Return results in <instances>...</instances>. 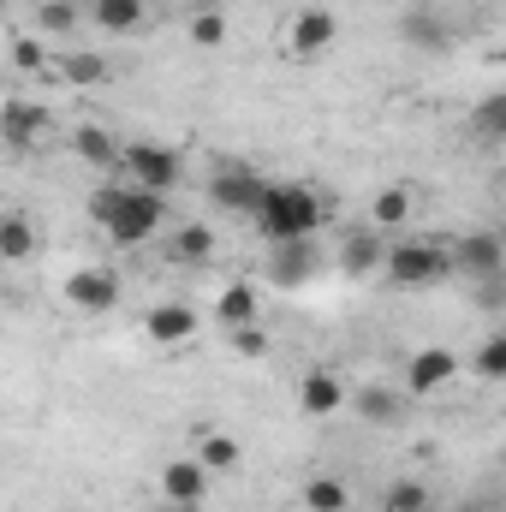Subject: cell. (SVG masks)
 Listing matches in <instances>:
<instances>
[{
  "label": "cell",
  "instance_id": "ac0fdd59",
  "mask_svg": "<svg viewBox=\"0 0 506 512\" xmlns=\"http://www.w3.org/2000/svg\"><path fill=\"white\" fill-rule=\"evenodd\" d=\"M310 274H316L310 239H292V245H280V256L268 262V280H274V286H304Z\"/></svg>",
  "mask_w": 506,
  "mask_h": 512
},
{
  "label": "cell",
  "instance_id": "8fae6325",
  "mask_svg": "<svg viewBox=\"0 0 506 512\" xmlns=\"http://www.w3.org/2000/svg\"><path fill=\"white\" fill-rule=\"evenodd\" d=\"M447 256H453L459 274H477V280H501L506 274V245L495 233H465L459 245H447Z\"/></svg>",
  "mask_w": 506,
  "mask_h": 512
},
{
  "label": "cell",
  "instance_id": "3957f363",
  "mask_svg": "<svg viewBox=\"0 0 506 512\" xmlns=\"http://www.w3.org/2000/svg\"><path fill=\"white\" fill-rule=\"evenodd\" d=\"M381 274L393 286H435V280L453 274V256H447V245H435V239H405V245H387Z\"/></svg>",
  "mask_w": 506,
  "mask_h": 512
},
{
  "label": "cell",
  "instance_id": "1f68e13d",
  "mask_svg": "<svg viewBox=\"0 0 506 512\" xmlns=\"http://www.w3.org/2000/svg\"><path fill=\"white\" fill-rule=\"evenodd\" d=\"M227 340H233V352H239V358H262V352H268V328H262V322L227 328Z\"/></svg>",
  "mask_w": 506,
  "mask_h": 512
},
{
  "label": "cell",
  "instance_id": "d6a6232c",
  "mask_svg": "<svg viewBox=\"0 0 506 512\" xmlns=\"http://www.w3.org/2000/svg\"><path fill=\"white\" fill-rule=\"evenodd\" d=\"M477 370H483L489 382H501L506 376V334H489V340L477 346Z\"/></svg>",
  "mask_w": 506,
  "mask_h": 512
},
{
  "label": "cell",
  "instance_id": "ba28073f",
  "mask_svg": "<svg viewBox=\"0 0 506 512\" xmlns=\"http://www.w3.org/2000/svg\"><path fill=\"white\" fill-rule=\"evenodd\" d=\"M66 304L84 310V316L114 310L120 304V274L114 268H78V274H66Z\"/></svg>",
  "mask_w": 506,
  "mask_h": 512
},
{
  "label": "cell",
  "instance_id": "7a4b0ae2",
  "mask_svg": "<svg viewBox=\"0 0 506 512\" xmlns=\"http://www.w3.org/2000/svg\"><path fill=\"white\" fill-rule=\"evenodd\" d=\"M251 221L268 245H292V239H316V233H322L328 203H322L310 185H268Z\"/></svg>",
  "mask_w": 506,
  "mask_h": 512
},
{
  "label": "cell",
  "instance_id": "e0dca14e",
  "mask_svg": "<svg viewBox=\"0 0 506 512\" xmlns=\"http://www.w3.org/2000/svg\"><path fill=\"white\" fill-rule=\"evenodd\" d=\"M36 256V227L24 209H0V262H30Z\"/></svg>",
  "mask_w": 506,
  "mask_h": 512
},
{
  "label": "cell",
  "instance_id": "44dd1931",
  "mask_svg": "<svg viewBox=\"0 0 506 512\" xmlns=\"http://www.w3.org/2000/svg\"><path fill=\"white\" fill-rule=\"evenodd\" d=\"M167 256H173V262H209V256H215V227H203V221H179L173 239H167Z\"/></svg>",
  "mask_w": 506,
  "mask_h": 512
},
{
  "label": "cell",
  "instance_id": "484cf974",
  "mask_svg": "<svg viewBox=\"0 0 506 512\" xmlns=\"http://www.w3.org/2000/svg\"><path fill=\"white\" fill-rule=\"evenodd\" d=\"M399 36H405L411 48H447V24H441L435 12H405Z\"/></svg>",
  "mask_w": 506,
  "mask_h": 512
},
{
  "label": "cell",
  "instance_id": "277c9868",
  "mask_svg": "<svg viewBox=\"0 0 506 512\" xmlns=\"http://www.w3.org/2000/svg\"><path fill=\"white\" fill-rule=\"evenodd\" d=\"M120 173H126V185H137V191H161L167 197L185 179V161L173 149H161V143H120Z\"/></svg>",
  "mask_w": 506,
  "mask_h": 512
},
{
  "label": "cell",
  "instance_id": "4dcf8cb0",
  "mask_svg": "<svg viewBox=\"0 0 506 512\" xmlns=\"http://www.w3.org/2000/svg\"><path fill=\"white\" fill-rule=\"evenodd\" d=\"M12 66L18 72H48V42L42 36H18L12 42Z\"/></svg>",
  "mask_w": 506,
  "mask_h": 512
},
{
  "label": "cell",
  "instance_id": "f1b7e54d",
  "mask_svg": "<svg viewBox=\"0 0 506 512\" xmlns=\"http://www.w3.org/2000/svg\"><path fill=\"white\" fill-rule=\"evenodd\" d=\"M191 42H197V48H221V42H227V12H221V6L191 12Z\"/></svg>",
  "mask_w": 506,
  "mask_h": 512
},
{
  "label": "cell",
  "instance_id": "5b68a950",
  "mask_svg": "<svg viewBox=\"0 0 506 512\" xmlns=\"http://www.w3.org/2000/svg\"><path fill=\"white\" fill-rule=\"evenodd\" d=\"M262 191H268V179H262L256 167H245V161H221L215 179H209V197H215V209H227V215H256Z\"/></svg>",
  "mask_w": 506,
  "mask_h": 512
},
{
  "label": "cell",
  "instance_id": "83f0119b",
  "mask_svg": "<svg viewBox=\"0 0 506 512\" xmlns=\"http://www.w3.org/2000/svg\"><path fill=\"white\" fill-rule=\"evenodd\" d=\"M381 507H387V512H429V483H417V477H399V483H387Z\"/></svg>",
  "mask_w": 506,
  "mask_h": 512
},
{
  "label": "cell",
  "instance_id": "7c38bea8",
  "mask_svg": "<svg viewBox=\"0 0 506 512\" xmlns=\"http://www.w3.org/2000/svg\"><path fill=\"white\" fill-rule=\"evenodd\" d=\"M161 495L179 512H197L209 501V471H203L197 459H167V465H161Z\"/></svg>",
  "mask_w": 506,
  "mask_h": 512
},
{
  "label": "cell",
  "instance_id": "9a60e30c",
  "mask_svg": "<svg viewBox=\"0 0 506 512\" xmlns=\"http://www.w3.org/2000/svg\"><path fill=\"white\" fill-rule=\"evenodd\" d=\"M143 18H149V0H90V24L108 30V36L143 30Z\"/></svg>",
  "mask_w": 506,
  "mask_h": 512
},
{
  "label": "cell",
  "instance_id": "4316f807",
  "mask_svg": "<svg viewBox=\"0 0 506 512\" xmlns=\"http://www.w3.org/2000/svg\"><path fill=\"white\" fill-rule=\"evenodd\" d=\"M36 30L42 36H72L78 30V0H42L36 6Z\"/></svg>",
  "mask_w": 506,
  "mask_h": 512
},
{
  "label": "cell",
  "instance_id": "6da1fadb",
  "mask_svg": "<svg viewBox=\"0 0 506 512\" xmlns=\"http://www.w3.org/2000/svg\"><path fill=\"white\" fill-rule=\"evenodd\" d=\"M90 221L120 245V251H137L149 245L161 227H167V197L161 191H137V185H102L90 197Z\"/></svg>",
  "mask_w": 506,
  "mask_h": 512
},
{
  "label": "cell",
  "instance_id": "7402d4cb",
  "mask_svg": "<svg viewBox=\"0 0 506 512\" xmlns=\"http://www.w3.org/2000/svg\"><path fill=\"white\" fill-rule=\"evenodd\" d=\"M108 72H114V66H108L96 48H72V54L60 60V78H66L72 90H96V84H108Z\"/></svg>",
  "mask_w": 506,
  "mask_h": 512
},
{
  "label": "cell",
  "instance_id": "d6986e66",
  "mask_svg": "<svg viewBox=\"0 0 506 512\" xmlns=\"http://www.w3.org/2000/svg\"><path fill=\"white\" fill-rule=\"evenodd\" d=\"M411 209H417V191L411 185H387V191H376V203H370V227L393 233V227L411 221Z\"/></svg>",
  "mask_w": 506,
  "mask_h": 512
},
{
  "label": "cell",
  "instance_id": "52a82bcc",
  "mask_svg": "<svg viewBox=\"0 0 506 512\" xmlns=\"http://www.w3.org/2000/svg\"><path fill=\"white\" fill-rule=\"evenodd\" d=\"M453 376H459V352L423 346V352H411V364H405V399H429V393H441Z\"/></svg>",
  "mask_w": 506,
  "mask_h": 512
},
{
  "label": "cell",
  "instance_id": "9c48e42d",
  "mask_svg": "<svg viewBox=\"0 0 506 512\" xmlns=\"http://www.w3.org/2000/svg\"><path fill=\"white\" fill-rule=\"evenodd\" d=\"M143 340L161 346V352L191 346V340H197V310H191V304H149V316H143Z\"/></svg>",
  "mask_w": 506,
  "mask_h": 512
},
{
  "label": "cell",
  "instance_id": "e575fe53",
  "mask_svg": "<svg viewBox=\"0 0 506 512\" xmlns=\"http://www.w3.org/2000/svg\"><path fill=\"white\" fill-rule=\"evenodd\" d=\"M0 6H6V0H0Z\"/></svg>",
  "mask_w": 506,
  "mask_h": 512
},
{
  "label": "cell",
  "instance_id": "5bb4252c",
  "mask_svg": "<svg viewBox=\"0 0 506 512\" xmlns=\"http://www.w3.org/2000/svg\"><path fill=\"white\" fill-rule=\"evenodd\" d=\"M298 405H304V417H334V411L346 405V382H340L334 370H310V376L298 382Z\"/></svg>",
  "mask_w": 506,
  "mask_h": 512
},
{
  "label": "cell",
  "instance_id": "f546056e",
  "mask_svg": "<svg viewBox=\"0 0 506 512\" xmlns=\"http://www.w3.org/2000/svg\"><path fill=\"white\" fill-rule=\"evenodd\" d=\"M471 126L483 131V137H506V96H501V90L477 102V114H471Z\"/></svg>",
  "mask_w": 506,
  "mask_h": 512
},
{
  "label": "cell",
  "instance_id": "cb8c5ba5",
  "mask_svg": "<svg viewBox=\"0 0 506 512\" xmlns=\"http://www.w3.org/2000/svg\"><path fill=\"white\" fill-rule=\"evenodd\" d=\"M304 512H352V489L340 477H310L304 483Z\"/></svg>",
  "mask_w": 506,
  "mask_h": 512
},
{
  "label": "cell",
  "instance_id": "603a6c76",
  "mask_svg": "<svg viewBox=\"0 0 506 512\" xmlns=\"http://www.w3.org/2000/svg\"><path fill=\"white\" fill-rule=\"evenodd\" d=\"M191 459H197L209 477H215V471H233V465H239V441H233L227 429H209V435L197 441V453H191Z\"/></svg>",
  "mask_w": 506,
  "mask_h": 512
},
{
  "label": "cell",
  "instance_id": "8992f818",
  "mask_svg": "<svg viewBox=\"0 0 506 512\" xmlns=\"http://www.w3.org/2000/svg\"><path fill=\"white\" fill-rule=\"evenodd\" d=\"M334 36H340V18H334L328 6H304V12L286 24V54H292V60H316V54L334 48Z\"/></svg>",
  "mask_w": 506,
  "mask_h": 512
},
{
  "label": "cell",
  "instance_id": "ffe728a7",
  "mask_svg": "<svg viewBox=\"0 0 506 512\" xmlns=\"http://www.w3.org/2000/svg\"><path fill=\"white\" fill-rule=\"evenodd\" d=\"M256 310H262V298H256L251 280H233V286H221V298H215L221 328H245V322H256Z\"/></svg>",
  "mask_w": 506,
  "mask_h": 512
},
{
  "label": "cell",
  "instance_id": "d4e9b609",
  "mask_svg": "<svg viewBox=\"0 0 506 512\" xmlns=\"http://www.w3.org/2000/svg\"><path fill=\"white\" fill-rule=\"evenodd\" d=\"M381 256H387V245H381L376 233H352V239L340 245V262H346V274H370V268H381Z\"/></svg>",
  "mask_w": 506,
  "mask_h": 512
},
{
  "label": "cell",
  "instance_id": "836d02e7",
  "mask_svg": "<svg viewBox=\"0 0 506 512\" xmlns=\"http://www.w3.org/2000/svg\"><path fill=\"white\" fill-rule=\"evenodd\" d=\"M453 512H495V507H483V501H465V507H453Z\"/></svg>",
  "mask_w": 506,
  "mask_h": 512
},
{
  "label": "cell",
  "instance_id": "2e32d148",
  "mask_svg": "<svg viewBox=\"0 0 506 512\" xmlns=\"http://www.w3.org/2000/svg\"><path fill=\"white\" fill-rule=\"evenodd\" d=\"M72 155L84 167H120V137L108 126H78L72 131Z\"/></svg>",
  "mask_w": 506,
  "mask_h": 512
},
{
  "label": "cell",
  "instance_id": "30bf717a",
  "mask_svg": "<svg viewBox=\"0 0 506 512\" xmlns=\"http://www.w3.org/2000/svg\"><path fill=\"white\" fill-rule=\"evenodd\" d=\"M48 137V108H36V102H0V143L12 149V155H24V149H36Z\"/></svg>",
  "mask_w": 506,
  "mask_h": 512
},
{
  "label": "cell",
  "instance_id": "4fadbf2b",
  "mask_svg": "<svg viewBox=\"0 0 506 512\" xmlns=\"http://www.w3.org/2000/svg\"><path fill=\"white\" fill-rule=\"evenodd\" d=\"M346 405H358V417H364V423H376V429L405 423V411H411V399H405V393H393V387H381V382H364L358 393H346Z\"/></svg>",
  "mask_w": 506,
  "mask_h": 512
}]
</instances>
